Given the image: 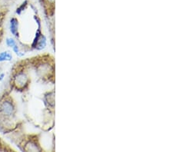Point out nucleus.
Returning a JSON list of instances; mask_svg holds the SVG:
<instances>
[{"instance_id": "0eeeda50", "label": "nucleus", "mask_w": 173, "mask_h": 152, "mask_svg": "<svg viewBox=\"0 0 173 152\" xmlns=\"http://www.w3.org/2000/svg\"><path fill=\"white\" fill-rule=\"evenodd\" d=\"M0 151H16V149L6 143V141L0 137Z\"/></svg>"}, {"instance_id": "7ed1b4c3", "label": "nucleus", "mask_w": 173, "mask_h": 152, "mask_svg": "<svg viewBox=\"0 0 173 152\" xmlns=\"http://www.w3.org/2000/svg\"><path fill=\"white\" fill-rule=\"evenodd\" d=\"M32 83L31 68L28 58L20 60L13 65L9 78V90L24 93L28 91Z\"/></svg>"}, {"instance_id": "39448f33", "label": "nucleus", "mask_w": 173, "mask_h": 152, "mask_svg": "<svg viewBox=\"0 0 173 152\" xmlns=\"http://www.w3.org/2000/svg\"><path fill=\"white\" fill-rule=\"evenodd\" d=\"M44 15L49 24V31L52 45L55 46V13H56V0H39Z\"/></svg>"}, {"instance_id": "1a4fd4ad", "label": "nucleus", "mask_w": 173, "mask_h": 152, "mask_svg": "<svg viewBox=\"0 0 173 152\" xmlns=\"http://www.w3.org/2000/svg\"><path fill=\"white\" fill-rule=\"evenodd\" d=\"M4 20H5L4 18H0V43L2 42V38L4 36Z\"/></svg>"}, {"instance_id": "6e6552de", "label": "nucleus", "mask_w": 173, "mask_h": 152, "mask_svg": "<svg viewBox=\"0 0 173 152\" xmlns=\"http://www.w3.org/2000/svg\"><path fill=\"white\" fill-rule=\"evenodd\" d=\"M13 58V55L9 52H3L0 53V62H4V61H10Z\"/></svg>"}, {"instance_id": "423d86ee", "label": "nucleus", "mask_w": 173, "mask_h": 152, "mask_svg": "<svg viewBox=\"0 0 173 152\" xmlns=\"http://www.w3.org/2000/svg\"><path fill=\"white\" fill-rule=\"evenodd\" d=\"M10 31L15 37L19 38V19L16 16L12 17L10 19Z\"/></svg>"}, {"instance_id": "f257e3e1", "label": "nucleus", "mask_w": 173, "mask_h": 152, "mask_svg": "<svg viewBox=\"0 0 173 152\" xmlns=\"http://www.w3.org/2000/svg\"><path fill=\"white\" fill-rule=\"evenodd\" d=\"M18 104L11 91L5 90L0 95V131L13 134L22 130L23 121L18 119Z\"/></svg>"}, {"instance_id": "20e7f679", "label": "nucleus", "mask_w": 173, "mask_h": 152, "mask_svg": "<svg viewBox=\"0 0 173 152\" xmlns=\"http://www.w3.org/2000/svg\"><path fill=\"white\" fill-rule=\"evenodd\" d=\"M18 131L13 133V141L24 151H45L41 143V134H24Z\"/></svg>"}, {"instance_id": "f03ea898", "label": "nucleus", "mask_w": 173, "mask_h": 152, "mask_svg": "<svg viewBox=\"0 0 173 152\" xmlns=\"http://www.w3.org/2000/svg\"><path fill=\"white\" fill-rule=\"evenodd\" d=\"M31 69L35 72L38 81L43 84L55 85L56 60L49 53L37 55L28 58Z\"/></svg>"}, {"instance_id": "9d476101", "label": "nucleus", "mask_w": 173, "mask_h": 152, "mask_svg": "<svg viewBox=\"0 0 173 152\" xmlns=\"http://www.w3.org/2000/svg\"><path fill=\"white\" fill-rule=\"evenodd\" d=\"M6 45L9 46V47L13 48L16 45H17V42H16V40H14L12 38H7L6 40Z\"/></svg>"}]
</instances>
